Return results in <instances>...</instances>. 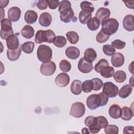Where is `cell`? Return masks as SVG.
Returning <instances> with one entry per match:
<instances>
[{
	"instance_id": "cell-1",
	"label": "cell",
	"mask_w": 134,
	"mask_h": 134,
	"mask_svg": "<svg viewBox=\"0 0 134 134\" xmlns=\"http://www.w3.org/2000/svg\"><path fill=\"white\" fill-rule=\"evenodd\" d=\"M55 38L54 32L51 30H42L37 31L35 35V41L36 43H42L43 42L51 43Z\"/></svg>"
},
{
	"instance_id": "cell-2",
	"label": "cell",
	"mask_w": 134,
	"mask_h": 134,
	"mask_svg": "<svg viewBox=\"0 0 134 134\" xmlns=\"http://www.w3.org/2000/svg\"><path fill=\"white\" fill-rule=\"evenodd\" d=\"M102 30L105 34L110 36L114 34L118 30L119 23L113 18H108L102 23Z\"/></svg>"
},
{
	"instance_id": "cell-3",
	"label": "cell",
	"mask_w": 134,
	"mask_h": 134,
	"mask_svg": "<svg viewBox=\"0 0 134 134\" xmlns=\"http://www.w3.org/2000/svg\"><path fill=\"white\" fill-rule=\"evenodd\" d=\"M37 55L38 60L42 62L50 61L52 58V50L51 48L47 45H40L37 51Z\"/></svg>"
},
{
	"instance_id": "cell-4",
	"label": "cell",
	"mask_w": 134,
	"mask_h": 134,
	"mask_svg": "<svg viewBox=\"0 0 134 134\" xmlns=\"http://www.w3.org/2000/svg\"><path fill=\"white\" fill-rule=\"evenodd\" d=\"M0 35L2 39L6 40L7 38L14 34L11 21L7 18H4L1 20Z\"/></svg>"
},
{
	"instance_id": "cell-5",
	"label": "cell",
	"mask_w": 134,
	"mask_h": 134,
	"mask_svg": "<svg viewBox=\"0 0 134 134\" xmlns=\"http://www.w3.org/2000/svg\"><path fill=\"white\" fill-rule=\"evenodd\" d=\"M85 112L84 104L80 102L74 103L70 109V115L75 118H80L82 117Z\"/></svg>"
},
{
	"instance_id": "cell-6",
	"label": "cell",
	"mask_w": 134,
	"mask_h": 134,
	"mask_svg": "<svg viewBox=\"0 0 134 134\" xmlns=\"http://www.w3.org/2000/svg\"><path fill=\"white\" fill-rule=\"evenodd\" d=\"M55 63L52 61H49L43 62L40 66V73L45 76L52 75L55 71L56 70Z\"/></svg>"
},
{
	"instance_id": "cell-7",
	"label": "cell",
	"mask_w": 134,
	"mask_h": 134,
	"mask_svg": "<svg viewBox=\"0 0 134 134\" xmlns=\"http://www.w3.org/2000/svg\"><path fill=\"white\" fill-rule=\"evenodd\" d=\"M103 92L109 97H115L118 93V87L111 82H106L103 84Z\"/></svg>"
},
{
	"instance_id": "cell-8",
	"label": "cell",
	"mask_w": 134,
	"mask_h": 134,
	"mask_svg": "<svg viewBox=\"0 0 134 134\" xmlns=\"http://www.w3.org/2000/svg\"><path fill=\"white\" fill-rule=\"evenodd\" d=\"M86 105L87 107L94 110L101 106V99L99 94H92L88 96L86 99Z\"/></svg>"
},
{
	"instance_id": "cell-9",
	"label": "cell",
	"mask_w": 134,
	"mask_h": 134,
	"mask_svg": "<svg viewBox=\"0 0 134 134\" xmlns=\"http://www.w3.org/2000/svg\"><path fill=\"white\" fill-rule=\"evenodd\" d=\"M77 68L79 70L83 73H88L93 69L92 62L87 61L84 58H82L79 61Z\"/></svg>"
},
{
	"instance_id": "cell-10",
	"label": "cell",
	"mask_w": 134,
	"mask_h": 134,
	"mask_svg": "<svg viewBox=\"0 0 134 134\" xmlns=\"http://www.w3.org/2000/svg\"><path fill=\"white\" fill-rule=\"evenodd\" d=\"M60 18L61 21L65 23H68L71 20L76 21V17H74V13L72 8L65 10L60 13Z\"/></svg>"
},
{
	"instance_id": "cell-11",
	"label": "cell",
	"mask_w": 134,
	"mask_h": 134,
	"mask_svg": "<svg viewBox=\"0 0 134 134\" xmlns=\"http://www.w3.org/2000/svg\"><path fill=\"white\" fill-rule=\"evenodd\" d=\"M110 15V11L108 8L105 7L99 8L95 14V17L97 18L100 23H102L105 20L108 19Z\"/></svg>"
},
{
	"instance_id": "cell-12",
	"label": "cell",
	"mask_w": 134,
	"mask_h": 134,
	"mask_svg": "<svg viewBox=\"0 0 134 134\" xmlns=\"http://www.w3.org/2000/svg\"><path fill=\"white\" fill-rule=\"evenodd\" d=\"M70 78L68 74L65 73L59 74L55 79V83L59 87H65L70 82Z\"/></svg>"
},
{
	"instance_id": "cell-13",
	"label": "cell",
	"mask_w": 134,
	"mask_h": 134,
	"mask_svg": "<svg viewBox=\"0 0 134 134\" xmlns=\"http://www.w3.org/2000/svg\"><path fill=\"white\" fill-rule=\"evenodd\" d=\"M20 15L21 10L18 7H12L8 10V19L12 22L18 21L20 17Z\"/></svg>"
},
{
	"instance_id": "cell-14",
	"label": "cell",
	"mask_w": 134,
	"mask_h": 134,
	"mask_svg": "<svg viewBox=\"0 0 134 134\" xmlns=\"http://www.w3.org/2000/svg\"><path fill=\"white\" fill-rule=\"evenodd\" d=\"M124 28L128 31L134 30V17L131 14L127 15L124 18L122 21Z\"/></svg>"
},
{
	"instance_id": "cell-15",
	"label": "cell",
	"mask_w": 134,
	"mask_h": 134,
	"mask_svg": "<svg viewBox=\"0 0 134 134\" xmlns=\"http://www.w3.org/2000/svg\"><path fill=\"white\" fill-rule=\"evenodd\" d=\"M6 45L8 49L16 50L19 47V39L14 34L9 36L6 39Z\"/></svg>"
},
{
	"instance_id": "cell-16",
	"label": "cell",
	"mask_w": 134,
	"mask_h": 134,
	"mask_svg": "<svg viewBox=\"0 0 134 134\" xmlns=\"http://www.w3.org/2000/svg\"><path fill=\"white\" fill-rule=\"evenodd\" d=\"M125 62V58L124 55L120 52L114 53L111 55V62L113 66L118 68L121 66Z\"/></svg>"
},
{
	"instance_id": "cell-17",
	"label": "cell",
	"mask_w": 134,
	"mask_h": 134,
	"mask_svg": "<svg viewBox=\"0 0 134 134\" xmlns=\"http://www.w3.org/2000/svg\"><path fill=\"white\" fill-rule=\"evenodd\" d=\"M51 22L52 17L49 13L44 12L40 14L39 18V23L41 26L44 27H48L50 25Z\"/></svg>"
},
{
	"instance_id": "cell-18",
	"label": "cell",
	"mask_w": 134,
	"mask_h": 134,
	"mask_svg": "<svg viewBox=\"0 0 134 134\" xmlns=\"http://www.w3.org/2000/svg\"><path fill=\"white\" fill-rule=\"evenodd\" d=\"M65 53L66 56L72 60H75L80 56V50L75 47H69L65 49Z\"/></svg>"
},
{
	"instance_id": "cell-19",
	"label": "cell",
	"mask_w": 134,
	"mask_h": 134,
	"mask_svg": "<svg viewBox=\"0 0 134 134\" xmlns=\"http://www.w3.org/2000/svg\"><path fill=\"white\" fill-rule=\"evenodd\" d=\"M38 18L37 13L32 10H27L24 15V19L28 24H32L37 21Z\"/></svg>"
},
{
	"instance_id": "cell-20",
	"label": "cell",
	"mask_w": 134,
	"mask_h": 134,
	"mask_svg": "<svg viewBox=\"0 0 134 134\" xmlns=\"http://www.w3.org/2000/svg\"><path fill=\"white\" fill-rule=\"evenodd\" d=\"M121 108L117 104L111 105L108 110V113L110 117L114 119H118L120 116Z\"/></svg>"
},
{
	"instance_id": "cell-21",
	"label": "cell",
	"mask_w": 134,
	"mask_h": 134,
	"mask_svg": "<svg viewBox=\"0 0 134 134\" xmlns=\"http://www.w3.org/2000/svg\"><path fill=\"white\" fill-rule=\"evenodd\" d=\"M71 92L74 95H77L81 93L82 91V83L81 81L76 80L73 81L70 86Z\"/></svg>"
},
{
	"instance_id": "cell-22",
	"label": "cell",
	"mask_w": 134,
	"mask_h": 134,
	"mask_svg": "<svg viewBox=\"0 0 134 134\" xmlns=\"http://www.w3.org/2000/svg\"><path fill=\"white\" fill-rule=\"evenodd\" d=\"M133 110L127 106H124L121 109L120 117L124 120H130L133 115Z\"/></svg>"
},
{
	"instance_id": "cell-23",
	"label": "cell",
	"mask_w": 134,
	"mask_h": 134,
	"mask_svg": "<svg viewBox=\"0 0 134 134\" xmlns=\"http://www.w3.org/2000/svg\"><path fill=\"white\" fill-rule=\"evenodd\" d=\"M21 52V47L19 46V48L16 50H7V58L12 61L18 60L20 55Z\"/></svg>"
},
{
	"instance_id": "cell-24",
	"label": "cell",
	"mask_w": 134,
	"mask_h": 134,
	"mask_svg": "<svg viewBox=\"0 0 134 134\" xmlns=\"http://www.w3.org/2000/svg\"><path fill=\"white\" fill-rule=\"evenodd\" d=\"M21 35L26 39H31L34 35L35 30L30 25H25L21 30Z\"/></svg>"
},
{
	"instance_id": "cell-25",
	"label": "cell",
	"mask_w": 134,
	"mask_h": 134,
	"mask_svg": "<svg viewBox=\"0 0 134 134\" xmlns=\"http://www.w3.org/2000/svg\"><path fill=\"white\" fill-rule=\"evenodd\" d=\"M132 87L128 84H126L121 87L118 92L119 96L121 98H126L128 97L132 93Z\"/></svg>"
},
{
	"instance_id": "cell-26",
	"label": "cell",
	"mask_w": 134,
	"mask_h": 134,
	"mask_svg": "<svg viewBox=\"0 0 134 134\" xmlns=\"http://www.w3.org/2000/svg\"><path fill=\"white\" fill-rule=\"evenodd\" d=\"M84 58L90 62H93L97 58V53L96 51L93 48H87L85 50L84 53Z\"/></svg>"
},
{
	"instance_id": "cell-27",
	"label": "cell",
	"mask_w": 134,
	"mask_h": 134,
	"mask_svg": "<svg viewBox=\"0 0 134 134\" xmlns=\"http://www.w3.org/2000/svg\"><path fill=\"white\" fill-rule=\"evenodd\" d=\"M92 18V13L81 10L80 11L79 15V19L80 22L82 24H86L88 23V21Z\"/></svg>"
},
{
	"instance_id": "cell-28",
	"label": "cell",
	"mask_w": 134,
	"mask_h": 134,
	"mask_svg": "<svg viewBox=\"0 0 134 134\" xmlns=\"http://www.w3.org/2000/svg\"><path fill=\"white\" fill-rule=\"evenodd\" d=\"M66 36L68 40L71 44H76L79 40V36L78 34L74 31H69L66 32Z\"/></svg>"
},
{
	"instance_id": "cell-29",
	"label": "cell",
	"mask_w": 134,
	"mask_h": 134,
	"mask_svg": "<svg viewBox=\"0 0 134 134\" xmlns=\"http://www.w3.org/2000/svg\"><path fill=\"white\" fill-rule=\"evenodd\" d=\"M100 22L99 20L95 17L92 18L87 23L88 28L91 31L96 30L99 27Z\"/></svg>"
},
{
	"instance_id": "cell-30",
	"label": "cell",
	"mask_w": 134,
	"mask_h": 134,
	"mask_svg": "<svg viewBox=\"0 0 134 134\" xmlns=\"http://www.w3.org/2000/svg\"><path fill=\"white\" fill-rule=\"evenodd\" d=\"M99 73L103 77L110 78L114 75L115 73V70L113 67L108 65L102 69Z\"/></svg>"
},
{
	"instance_id": "cell-31",
	"label": "cell",
	"mask_w": 134,
	"mask_h": 134,
	"mask_svg": "<svg viewBox=\"0 0 134 134\" xmlns=\"http://www.w3.org/2000/svg\"><path fill=\"white\" fill-rule=\"evenodd\" d=\"M113 76L114 80L117 83H122L126 80L127 78L126 73L122 70L116 71Z\"/></svg>"
},
{
	"instance_id": "cell-32",
	"label": "cell",
	"mask_w": 134,
	"mask_h": 134,
	"mask_svg": "<svg viewBox=\"0 0 134 134\" xmlns=\"http://www.w3.org/2000/svg\"><path fill=\"white\" fill-rule=\"evenodd\" d=\"M22 50L26 53H31L35 48V43L32 41H27L24 43L21 46Z\"/></svg>"
},
{
	"instance_id": "cell-33",
	"label": "cell",
	"mask_w": 134,
	"mask_h": 134,
	"mask_svg": "<svg viewBox=\"0 0 134 134\" xmlns=\"http://www.w3.org/2000/svg\"><path fill=\"white\" fill-rule=\"evenodd\" d=\"M95 124L96 126L101 129L104 128L108 125V121L104 116H99L95 117Z\"/></svg>"
},
{
	"instance_id": "cell-34",
	"label": "cell",
	"mask_w": 134,
	"mask_h": 134,
	"mask_svg": "<svg viewBox=\"0 0 134 134\" xmlns=\"http://www.w3.org/2000/svg\"><path fill=\"white\" fill-rule=\"evenodd\" d=\"M53 43L57 47L62 48L66 44V40L64 36H58L55 37Z\"/></svg>"
},
{
	"instance_id": "cell-35",
	"label": "cell",
	"mask_w": 134,
	"mask_h": 134,
	"mask_svg": "<svg viewBox=\"0 0 134 134\" xmlns=\"http://www.w3.org/2000/svg\"><path fill=\"white\" fill-rule=\"evenodd\" d=\"M108 65L109 64L107 60L105 59H102L99 60V61L95 64L94 66V70L96 72L99 73L102 69Z\"/></svg>"
},
{
	"instance_id": "cell-36",
	"label": "cell",
	"mask_w": 134,
	"mask_h": 134,
	"mask_svg": "<svg viewBox=\"0 0 134 134\" xmlns=\"http://www.w3.org/2000/svg\"><path fill=\"white\" fill-rule=\"evenodd\" d=\"M81 8L82 10L92 13L94 10V7L93 6L92 3L88 1H83L81 2L80 5Z\"/></svg>"
},
{
	"instance_id": "cell-37",
	"label": "cell",
	"mask_w": 134,
	"mask_h": 134,
	"mask_svg": "<svg viewBox=\"0 0 134 134\" xmlns=\"http://www.w3.org/2000/svg\"><path fill=\"white\" fill-rule=\"evenodd\" d=\"M60 70L63 72H69L71 69V64L69 61L66 60H62L59 63Z\"/></svg>"
},
{
	"instance_id": "cell-38",
	"label": "cell",
	"mask_w": 134,
	"mask_h": 134,
	"mask_svg": "<svg viewBox=\"0 0 134 134\" xmlns=\"http://www.w3.org/2000/svg\"><path fill=\"white\" fill-rule=\"evenodd\" d=\"M110 36L105 34L102 30L99 31L96 37V40L98 43H104L106 42L109 38Z\"/></svg>"
},
{
	"instance_id": "cell-39",
	"label": "cell",
	"mask_w": 134,
	"mask_h": 134,
	"mask_svg": "<svg viewBox=\"0 0 134 134\" xmlns=\"http://www.w3.org/2000/svg\"><path fill=\"white\" fill-rule=\"evenodd\" d=\"M104 132L106 134H117L119 132V128L115 125H107L104 128Z\"/></svg>"
},
{
	"instance_id": "cell-40",
	"label": "cell",
	"mask_w": 134,
	"mask_h": 134,
	"mask_svg": "<svg viewBox=\"0 0 134 134\" xmlns=\"http://www.w3.org/2000/svg\"><path fill=\"white\" fill-rule=\"evenodd\" d=\"M93 88V83L92 80H86L82 83V90L87 93L91 92Z\"/></svg>"
},
{
	"instance_id": "cell-41",
	"label": "cell",
	"mask_w": 134,
	"mask_h": 134,
	"mask_svg": "<svg viewBox=\"0 0 134 134\" xmlns=\"http://www.w3.org/2000/svg\"><path fill=\"white\" fill-rule=\"evenodd\" d=\"M103 51L105 54L108 56H111L115 53V49L110 44H105L103 47Z\"/></svg>"
},
{
	"instance_id": "cell-42",
	"label": "cell",
	"mask_w": 134,
	"mask_h": 134,
	"mask_svg": "<svg viewBox=\"0 0 134 134\" xmlns=\"http://www.w3.org/2000/svg\"><path fill=\"white\" fill-rule=\"evenodd\" d=\"M71 8V4L69 1H62L60 3V5L58 8V11L60 13L63 11L67 10Z\"/></svg>"
},
{
	"instance_id": "cell-43",
	"label": "cell",
	"mask_w": 134,
	"mask_h": 134,
	"mask_svg": "<svg viewBox=\"0 0 134 134\" xmlns=\"http://www.w3.org/2000/svg\"><path fill=\"white\" fill-rule=\"evenodd\" d=\"M93 83V90L94 91H99L103 86V81L99 78H94L91 80Z\"/></svg>"
},
{
	"instance_id": "cell-44",
	"label": "cell",
	"mask_w": 134,
	"mask_h": 134,
	"mask_svg": "<svg viewBox=\"0 0 134 134\" xmlns=\"http://www.w3.org/2000/svg\"><path fill=\"white\" fill-rule=\"evenodd\" d=\"M111 46L117 49H122L126 46V42L120 39H116L111 42Z\"/></svg>"
},
{
	"instance_id": "cell-45",
	"label": "cell",
	"mask_w": 134,
	"mask_h": 134,
	"mask_svg": "<svg viewBox=\"0 0 134 134\" xmlns=\"http://www.w3.org/2000/svg\"><path fill=\"white\" fill-rule=\"evenodd\" d=\"M47 3L49 8L55 9L59 6L60 2L58 0H47Z\"/></svg>"
},
{
	"instance_id": "cell-46",
	"label": "cell",
	"mask_w": 134,
	"mask_h": 134,
	"mask_svg": "<svg viewBox=\"0 0 134 134\" xmlns=\"http://www.w3.org/2000/svg\"><path fill=\"white\" fill-rule=\"evenodd\" d=\"M37 7L40 10L46 9L48 7L47 0H39L37 3Z\"/></svg>"
},
{
	"instance_id": "cell-47",
	"label": "cell",
	"mask_w": 134,
	"mask_h": 134,
	"mask_svg": "<svg viewBox=\"0 0 134 134\" xmlns=\"http://www.w3.org/2000/svg\"><path fill=\"white\" fill-rule=\"evenodd\" d=\"M101 99V106H105L108 100V96L105 94L104 92H101L98 94Z\"/></svg>"
},
{
	"instance_id": "cell-48",
	"label": "cell",
	"mask_w": 134,
	"mask_h": 134,
	"mask_svg": "<svg viewBox=\"0 0 134 134\" xmlns=\"http://www.w3.org/2000/svg\"><path fill=\"white\" fill-rule=\"evenodd\" d=\"M95 117L94 116H87L84 120V124L85 125L87 126V127H89L91 125H92L95 121Z\"/></svg>"
},
{
	"instance_id": "cell-49",
	"label": "cell",
	"mask_w": 134,
	"mask_h": 134,
	"mask_svg": "<svg viewBox=\"0 0 134 134\" xmlns=\"http://www.w3.org/2000/svg\"><path fill=\"white\" fill-rule=\"evenodd\" d=\"M134 128L132 126H126L124 128L123 133H133Z\"/></svg>"
},
{
	"instance_id": "cell-50",
	"label": "cell",
	"mask_w": 134,
	"mask_h": 134,
	"mask_svg": "<svg viewBox=\"0 0 134 134\" xmlns=\"http://www.w3.org/2000/svg\"><path fill=\"white\" fill-rule=\"evenodd\" d=\"M9 3V1H0V7L1 8L5 7Z\"/></svg>"
},
{
	"instance_id": "cell-51",
	"label": "cell",
	"mask_w": 134,
	"mask_h": 134,
	"mask_svg": "<svg viewBox=\"0 0 134 134\" xmlns=\"http://www.w3.org/2000/svg\"><path fill=\"white\" fill-rule=\"evenodd\" d=\"M125 3V5L131 9H133V4H129L130 3V2H124Z\"/></svg>"
},
{
	"instance_id": "cell-52",
	"label": "cell",
	"mask_w": 134,
	"mask_h": 134,
	"mask_svg": "<svg viewBox=\"0 0 134 134\" xmlns=\"http://www.w3.org/2000/svg\"><path fill=\"white\" fill-rule=\"evenodd\" d=\"M88 130V129L87 128L84 127V128H82V133H88V134H89L90 133V132H89Z\"/></svg>"
},
{
	"instance_id": "cell-53",
	"label": "cell",
	"mask_w": 134,
	"mask_h": 134,
	"mask_svg": "<svg viewBox=\"0 0 134 134\" xmlns=\"http://www.w3.org/2000/svg\"><path fill=\"white\" fill-rule=\"evenodd\" d=\"M133 61H132L131 63V64H130L129 65V71L132 73L133 74Z\"/></svg>"
}]
</instances>
